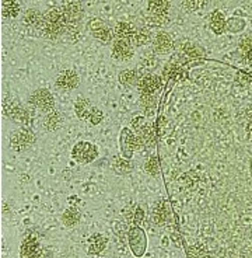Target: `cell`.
Masks as SVG:
<instances>
[{"mask_svg":"<svg viewBox=\"0 0 252 258\" xmlns=\"http://www.w3.org/2000/svg\"><path fill=\"white\" fill-rule=\"evenodd\" d=\"M35 142V136L31 131L26 128H20L17 131H13L10 134V143L12 148L17 152H24L28 150Z\"/></svg>","mask_w":252,"mask_h":258,"instance_id":"cell-1","label":"cell"},{"mask_svg":"<svg viewBox=\"0 0 252 258\" xmlns=\"http://www.w3.org/2000/svg\"><path fill=\"white\" fill-rule=\"evenodd\" d=\"M97 156H98V149L90 142H79L76 146H73L72 150V157L82 164L91 163L93 160H96Z\"/></svg>","mask_w":252,"mask_h":258,"instance_id":"cell-2","label":"cell"},{"mask_svg":"<svg viewBox=\"0 0 252 258\" xmlns=\"http://www.w3.org/2000/svg\"><path fill=\"white\" fill-rule=\"evenodd\" d=\"M30 102L34 105L35 108L41 109L44 112H51L54 111L55 107V100L54 95L49 93L47 88H40V90H35L33 94L30 95Z\"/></svg>","mask_w":252,"mask_h":258,"instance_id":"cell-3","label":"cell"},{"mask_svg":"<svg viewBox=\"0 0 252 258\" xmlns=\"http://www.w3.org/2000/svg\"><path fill=\"white\" fill-rule=\"evenodd\" d=\"M87 28L91 35L102 42H109L114 37V31L107 27V24L100 19H91L87 24Z\"/></svg>","mask_w":252,"mask_h":258,"instance_id":"cell-4","label":"cell"},{"mask_svg":"<svg viewBox=\"0 0 252 258\" xmlns=\"http://www.w3.org/2000/svg\"><path fill=\"white\" fill-rule=\"evenodd\" d=\"M42 247L37 236H26L21 244V258H41Z\"/></svg>","mask_w":252,"mask_h":258,"instance_id":"cell-5","label":"cell"},{"mask_svg":"<svg viewBox=\"0 0 252 258\" xmlns=\"http://www.w3.org/2000/svg\"><path fill=\"white\" fill-rule=\"evenodd\" d=\"M37 30H38V33H40L42 37H45V38H48V40H56V38H59L62 34H65V30H66V28L62 27L59 24H56V23L49 21L48 19H45V16H44L41 24L37 27Z\"/></svg>","mask_w":252,"mask_h":258,"instance_id":"cell-6","label":"cell"},{"mask_svg":"<svg viewBox=\"0 0 252 258\" xmlns=\"http://www.w3.org/2000/svg\"><path fill=\"white\" fill-rule=\"evenodd\" d=\"M137 87L142 94H153L161 87V77L156 75H144L140 77Z\"/></svg>","mask_w":252,"mask_h":258,"instance_id":"cell-7","label":"cell"},{"mask_svg":"<svg viewBox=\"0 0 252 258\" xmlns=\"http://www.w3.org/2000/svg\"><path fill=\"white\" fill-rule=\"evenodd\" d=\"M133 45L132 41H126V40H116L112 47V56L114 59L118 61H128L133 56Z\"/></svg>","mask_w":252,"mask_h":258,"instance_id":"cell-8","label":"cell"},{"mask_svg":"<svg viewBox=\"0 0 252 258\" xmlns=\"http://www.w3.org/2000/svg\"><path fill=\"white\" fill-rule=\"evenodd\" d=\"M79 86V76L75 70H63L56 79V87L61 90H73Z\"/></svg>","mask_w":252,"mask_h":258,"instance_id":"cell-9","label":"cell"},{"mask_svg":"<svg viewBox=\"0 0 252 258\" xmlns=\"http://www.w3.org/2000/svg\"><path fill=\"white\" fill-rule=\"evenodd\" d=\"M172 48H174V41L168 33L161 31L156 35V38L153 41V49L157 54H168Z\"/></svg>","mask_w":252,"mask_h":258,"instance_id":"cell-10","label":"cell"},{"mask_svg":"<svg viewBox=\"0 0 252 258\" xmlns=\"http://www.w3.org/2000/svg\"><path fill=\"white\" fill-rule=\"evenodd\" d=\"M163 75L164 77L171 79V80H174V82H182V80H185V79L188 77V72H186L185 66L177 65V63H174V62H170V63L164 68Z\"/></svg>","mask_w":252,"mask_h":258,"instance_id":"cell-11","label":"cell"},{"mask_svg":"<svg viewBox=\"0 0 252 258\" xmlns=\"http://www.w3.org/2000/svg\"><path fill=\"white\" fill-rule=\"evenodd\" d=\"M121 146H122L123 157L130 159L133 150H136V138L129 129L125 128L121 134Z\"/></svg>","mask_w":252,"mask_h":258,"instance_id":"cell-12","label":"cell"},{"mask_svg":"<svg viewBox=\"0 0 252 258\" xmlns=\"http://www.w3.org/2000/svg\"><path fill=\"white\" fill-rule=\"evenodd\" d=\"M129 240L132 250L136 254L137 257H140L144 251V245H146V238L144 233L140 229H132L129 233Z\"/></svg>","mask_w":252,"mask_h":258,"instance_id":"cell-13","label":"cell"},{"mask_svg":"<svg viewBox=\"0 0 252 258\" xmlns=\"http://www.w3.org/2000/svg\"><path fill=\"white\" fill-rule=\"evenodd\" d=\"M135 27L130 24V23H126V21H121L118 23L114 28V35H115L118 40H126V41H132L133 35H135Z\"/></svg>","mask_w":252,"mask_h":258,"instance_id":"cell-14","label":"cell"},{"mask_svg":"<svg viewBox=\"0 0 252 258\" xmlns=\"http://www.w3.org/2000/svg\"><path fill=\"white\" fill-rule=\"evenodd\" d=\"M75 111L76 115L79 116L80 119H89L91 112L94 111V107L91 105V102L89 100L79 97L75 102Z\"/></svg>","mask_w":252,"mask_h":258,"instance_id":"cell-15","label":"cell"},{"mask_svg":"<svg viewBox=\"0 0 252 258\" xmlns=\"http://www.w3.org/2000/svg\"><path fill=\"white\" fill-rule=\"evenodd\" d=\"M108 244V240L105 238L101 233L93 234L89 240V251L90 254H100L105 250V247Z\"/></svg>","mask_w":252,"mask_h":258,"instance_id":"cell-16","label":"cell"},{"mask_svg":"<svg viewBox=\"0 0 252 258\" xmlns=\"http://www.w3.org/2000/svg\"><path fill=\"white\" fill-rule=\"evenodd\" d=\"M168 217H170V209H168V206H167V204L164 201H160L154 206V209H153V220L158 226H163L168 220Z\"/></svg>","mask_w":252,"mask_h":258,"instance_id":"cell-17","label":"cell"},{"mask_svg":"<svg viewBox=\"0 0 252 258\" xmlns=\"http://www.w3.org/2000/svg\"><path fill=\"white\" fill-rule=\"evenodd\" d=\"M62 9L66 14L68 23H79L80 21V17H82V5L80 3H68Z\"/></svg>","mask_w":252,"mask_h":258,"instance_id":"cell-18","label":"cell"},{"mask_svg":"<svg viewBox=\"0 0 252 258\" xmlns=\"http://www.w3.org/2000/svg\"><path fill=\"white\" fill-rule=\"evenodd\" d=\"M63 123V116L59 111H51L44 118V126L48 131H56Z\"/></svg>","mask_w":252,"mask_h":258,"instance_id":"cell-19","label":"cell"},{"mask_svg":"<svg viewBox=\"0 0 252 258\" xmlns=\"http://www.w3.org/2000/svg\"><path fill=\"white\" fill-rule=\"evenodd\" d=\"M42 19H44V14L37 10V9H28L27 12L23 16V21L27 24V26H31V27H38L41 24Z\"/></svg>","mask_w":252,"mask_h":258,"instance_id":"cell-20","label":"cell"},{"mask_svg":"<svg viewBox=\"0 0 252 258\" xmlns=\"http://www.w3.org/2000/svg\"><path fill=\"white\" fill-rule=\"evenodd\" d=\"M80 217H82V215H80L77 208H68L62 215V222L68 227H73L80 222Z\"/></svg>","mask_w":252,"mask_h":258,"instance_id":"cell-21","label":"cell"},{"mask_svg":"<svg viewBox=\"0 0 252 258\" xmlns=\"http://www.w3.org/2000/svg\"><path fill=\"white\" fill-rule=\"evenodd\" d=\"M181 54H184L186 58L189 59H199L203 56V51L198 47L196 44H192V42H184L181 45Z\"/></svg>","mask_w":252,"mask_h":258,"instance_id":"cell-22","label":"cell"},{"mask_svg":"<svg viewBox=\"0 0 252 258\" xmlns=\"http://www.w3.org/2000/svg\"><path fill=\"white\" fill-rule=\"evenodd\" d=\"M140 107L146 112V115H153L157 107L156 95L142 94L140 95Z\"/></svg>","mask_w":252,"mask_h":258,"instance_id":"cell-23","label":"cell"},{"mask_svg":"<svg viewBox=\"0 0 252 258\" xmlns=\"http://www.w3.org/2000/svg\"><path fill=\"white\" fill-rule=\"evenodd\" d=\"M119 82L125 84V86H132V84H137L139 83V73H137L136 69H126L122 70L119 76H118Z\"/></svg>","mask_w":252,"mask_h":258,"instance_id":"cell-24","label":"cell"},{"mask_svg":"<svg viewBox=\"0 0 252 258\" xmlns=\"http://www.w3.org/2000/svg\"><path fill=\"white\" fill-rule=\"evenodd\" d=\"M210 28L213 30L214 34H223L225 31V20L224 16L218 12H214V13L210 16Z\"/></svg>","mask_w":252,"mask_h":258,"instance_id":"cell-25","label":"cell"},{"mask_svg":"<svg viewBox=\"0 0 252 258\" xmlns=\"http://www.w3.org/2000/svg\"><path fill=\"white\" fill-rule=\"evenodd\" d=\"M149 12L150 14H156V16H165V13L168 12L170 9V3L165 2V0H153L149 2Z\"/></svg>","mask_w":252,"mask_h":258,"instance_id":"cell-26","label":"cell"},{"mask_svg":"<svg viewBox=\"0 0 252 258\" xmlns=\"http://www.w3.org/2000/svg\"><path fill=\"white\" fill-rule=\"evenodd\" d=\"M150 30L146 27H142L137 28L136 31H135V35H133L132 41H133V44H136L137 47H143V45L150 42Z\"/></svg>","mask_w":252,"mask_h":258,"instance_id":"cell-27","label":"cell"},{"mask_svg":"<svg viewBox=\"0 0 252 258\" xmlns=\"http://www.w3.org/2000/svg\"><path fill=\"white\" fill-rule=\"evenodd\" d=\"M19 12H20V5L17 2L9 0V2H5L2 5V14L5 17H16Z\"/></svg>","mask_w":252,"mask_h":258,"instance_id":"cell-28","label":"cell"},{"mask_svg":"<svg viewBox=\"0 0 252 258\" xmlns=\"http://www.w3.org/2000/svg\"><path fill=\"white\" fill-rule=\"evenodd\" d=\"M114 170L118 174H128L132 171V164L128 159H116L114 162Z\"/></svg>","mask_w":252,"mask_h":258,"instance_id":"cell-29","label":"cell"},{"mask_svg":"<svg viewBox=\"0 0 252 258\" xmlns=\"http://www.w3.org/2000/svg\"><path fill=\"white\" fill-rule=\"evenodd\" d=\"M144 169H146V173L150 174V176H158L160 173V162L156 156H151L146 164H144Z\"/></svg>","mask_w":252,"mask_h":258,"instance_id":"cell-30","label":"cell"},{"mask_svg":"<svg viewBox=\"0 0 252 258\" xmlns=\"http://www.w3.org/2000/svg\"><path fill=\"white\" fill-rule=\"evenodd\" d=\"M189 257L191 258H210L209 252L202 245H192L189 248Z\"/></svg>","mask_w":252,"mask_h":258,"instance_id":"cell-31","label":"cell"},{"mask_svg":"<svg viewBox=\"0 0 252 258\" xmlns=\"http://www.w3.org/2000/svg\"><path fill=\"white\" fill-rule=\"evenodd\" d=\"M149 21H150L151 26H156V27H161V26H165V24H167V19H165V16H156V14H150Z\"/></svg>","mask_w":252,"mask_h":258,"instance_id":"cell-32","label":"cell"},{"mask_svg":"<svg viewBox=\"0 0 252 258\" xmlns=\"http://www.w3.org/2000/svg\"><path fill=\"white\" fill-rule=\"evenodd\" d=\"M102 118H104V114H102L101 109L94 108V111H93V112H91V115H90L89 121L91 125H98V123L102 121Z\"/></svg>","mask_w":252,"mask_h":258,"instance_id":"cell-33","label":"cell"},{"mask_svg":"<svg viewBox=\"0 0 252 258\" xmlns=\"http://www.w3.org/2000/svg\"><path fill=\"white\" fill-rule=\"evenodd\" d=\"M239 49L246 54V52H251L252 51V37H244L241 41H239Z\"/></svg>","mask_w":252,"mask_h":258,"instance_id":"cell-34","label":"cell"},{"mask_svg":"<svg viewBox=\"0 0 252 258\" xmlns=\"http://www.w3.org/2000/svg\"><path fill=\"white\" fill-rule=\"evenodd\" d=\"M237 82L241 84V86H248L252 83V77L249 75H246L245 72H239L237 75Z\"/></svg>","mask_w":252,"mask_h":258,"instance_id":"cell-35","label":"cell"},{"mask_svg":"<svg viewBox=\"0 0 252 258\" xmlns=\"http://www.w3.org/2000/svg\"><path fill=\"white\" fill-rule=\"evenodd\" d=\"M132 215H133V223L135 224H139L144 219V211L140 206H136L135 213H132Z\"/></svg>","mask_w":252,"mask_h":258,"instance_id":"cell-36","label":"cell"},{"mask_svg":"<svg viewBox=\"0 0 252 258\" xmlns=\"http://www.w3.org/2000/svg\"><path fill=\"white\" fill-rule=\"evenodd\" d=\"M144 123H146V119H144V116H142V115H137V116H135L133 119H132V126H133L135 129L142 128Z\"/></svg>","mask_w":252,"mask_h":258,"instance_id":"cell-37","label":"cell"},{"mask_svg":"<svg viewBox=\"0 0 252 258\" xmlns=\"http://www.w3.org/2000/svg\"><path fill=\"white\" fill-rule=\"evenodd\" d=\"M165 128H167V119H165L164 116H161V118L158 119V131H160V134H163L164 131H165Z\"/></svg>","mask_w":252,"mask_h":258,"instance_id":"cell-38","label":"cell"},{"mask_svg":"<svg viewBox=\"0 0 252 258\" xmlns=\"http://www.w3.org/2000/svg\"><path fill=\"white\" fill-rule=\"evenodd\" d=\"M182 6L186 7V9H198L199 3L198 2H185V3H182Z\"/></svg>","mask_w":252,"mask_h":258,"instance_id":"cell-39","label":"cell"},{"mask_svg":"<svg viewBox=\"0 0 252 258\" xmlns=\"http://www.w3.org/2000/svg\"><path fill=\"white\" fill-rule=\"evenodd\" d=\"M244 62H245L246 65L252 66V51L251 52H246V54H244Z\"/></svg>","mask_w":252,"mask_h":258,"instance_id":"cell-40","label":"cell"},{"mask_svg":"<svg viewBox=\"0 0 252 258\" xmlns=\"http://www.w3.org/2000/svg\"><path fill=\"white\" fill-rule=\"evenodd\" d=\"M246 132H248V136H249V139H252V118L249 119L248 125H246Z\"/></svg>","mask_w":252,"mask_h":258,"instance_id":"cell-41","label":"cell"}]
</instances>
